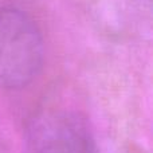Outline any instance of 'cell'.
<instances>
[{"instance_id":"cell-1","label":"cell","mask_w":153,"mask_h":153,"mask_svg":"<svg viewBox=\"0 0 153 153\" xmlns=\"http://www.w3.org/2000/svg\"><path fill=\"white\" fill-rule=\"evenodd\" d=\"M45 43L36 23L23 11L0 8V87L16 90L40 73Z\"/></svg>"},{"instance_id":"cell-2","label":"cell","mask_w":153,"mask_h":153,"mask_svg":"<svg viewBox=\"0 0 153 153\" xmlns=\"http://www.w3.org/2000/svg\"><path fill=\"white\" fill-rule=\"evenodd\" d=\"M23 153H100L87 125L74 114L47 111L30 124Z\"/></svg>"}]
</instances>
